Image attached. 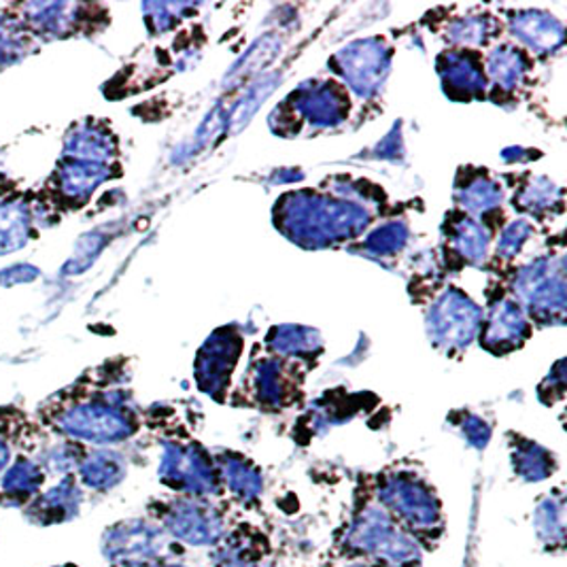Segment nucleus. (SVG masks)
<instances>
[{"label":"nucleus","instance_id":"obj_1","mask_svg":"<svg viewBox=\"0 0 567 567\" xmlns=\"http://www.w3.org/2000/svg\"><path fill=\"white\" fill-rule=\"evenodd\" d=\"M279 210L277 226L305 247H328L349 240V236L368 226V213L360 205L344 198L330 200L310 192L289 194Z\"/></svg>","mask_w":567,"mask_h":567},{"label":"nucleus","instance_id":"obj_2","mask_svg":"<svg viewBox=\"0 0 567 567\" xmlns=\"http://www.w3.org/2000/svg\"><path fill=\"white\" fill-rule=\"evenodd\" d=\"M53 425L66 439L101 446L124 442L136 432V419L120 393L71 404L53 414Z\"/></svg>","mask_w":567,"mask_h":567},{"label":"nucleus","instance_id":"obj_3","mask_svg":"<svg viewBox=\"0 0 567 567\" xmlns=\"http://www.w3.org/2000/svg\"><path fill=\"white\" fill-rule=\"evenodd\" d=\"M344 544L349 550L374 557L391 566H411L419 561L416 542L404 534L383 506H368L353 518Z\"/></svg>","mask_w":567,"mask_h":567},{"label":"nucleus","instance_id":"obj_4","mask_svg":"<svg viewBox=\"0 0 567 567\" xmlns=\"http://www.w3.org/2000/svg\"><path fill=\"white\" fill-rule=\"evenodd\" d=\"M171 550V536L162 529V525L130 518L115 523L104 532L101 540V553L111 566H136L164 561Z\"/></svg>","mask_w":567,"mask_h":567},{"label":"nucleus","instance_id":"obj_5","mask_svg":"<svg viewBox=\"0 0 567 567\" xmlns=\"http://www.w3.org/2000/svg\"><path fill=\"white\" fill-rule=\"evenodd\" d=\"M379 499L389 515L427 534L440 525V502L432 487L413 474H393L381 483Z\"/></svg>","mask_w":567,"mask_h":567},{"label":"nucleus","instance_id":"obj_6","mask_svg":"<svg viewBox=\"0 0 567 567\" xmlns=\"http://www.w3.org/2000/svg\"><path fill=\"white\" fill-rule=\"evenodd\" d=\"M159 478L171 489L189 497H205L219 487V474L200 444H166L159 462Z\"/></svg>","mask_w":567,"mask_h":567},{"label":"nucleus","instance_id":"obj_7","mask_svg":"<svg viewBox=\"0 0 567 567\" xmlns=\"http://www.w3.org/2000/svg\"><path fill=\"white\" fill-rule=\"evenodd\" d=\"M483 326V312L460 289H449L430 310V338L446 353L465 349Z\"/></svg>","mask_w":567,"mask_h":567},{"label":"nucleus","instance_id":"obj_8","mask_svg":"<svg viewBox=\"0 0 567 567\" xmlns=\"http://www.w3.org/2000/svg\"><path fill=\"white\" fill-rule=\"evenodd\" d=\"M516 296L532 315L544 319H564L566 284L564 261L542 258L529 264L516 279Z\"/></svg>","mask_w":567,"mask_h":567},{"label":"nucleus","instance_id":"obj_9","mask_svg":"<svg viewBox=\"0 0 567 567\" xmlns=\"http://www.w3.org/2000/svg\"><path fill=\"white\" fill-rule=\"evenodd\" d=\"M162 529L189 546H213L226 536L221 513L196 497H181L162 511Z\"/></svg>","mask_w":567,"mask_h":567},{"label":"nucleus","instance_id":"obj_10","mask_svg":"<svg viewBox=\"0 0 567 567\" xmlns=\"http://www.w3.org/2000/svg\"><path fill=\"white\" fill-rule=\"evenodd\" d=\"M332 62L360 96H372L388 75L389 50L381 39H368L336 53Z\"/></svg>","mask_w":567,"mask_h":567},{"label":"nucleus","instance_id":"obj_11","mask_svg":"<svg viewBox=\"0 0 567 567\" xmlns=\"http://www.w3.org/2000/svg\"><path fill=\"white\" fill-rule=\"evenodd\" d=\"M289 109L293 111V117L300 115L312 126L330 128L344 122L349 113V99L344 90L338 87V83H307L305 87L293 92Z\"/></svg>","mask_w":567,"mask_h":567},{"label":"nucleus","instance_id":"obj_12","mask_svg":"<svg viewBox=\"0 0 567 567\" xmlns=\"http://www.w3.org/2000/svg\"><path fill=\"white\" fill-rule=\"evenodd\" d=\"M238 353H240V338L234 336L230 330H221L208 340L196 361L198 385L205 393L219 395L226 391Z\"/></svg>","mask_w":567,"mask_h":567},{"label":"nucleus","instance_id":"obj_13","mask_svg":"<svg viewBox=\"0 0 567 567\" xmlns=\"http://www.w3.org/2000/svg\"><path fill=\"white\" fill-rule=\"evenodd\" d=\"M81 504L83 491L79 487V481L73 474H66L52 489L39 493V497L24 508V516L28 523L37 527H52L78 518Z\"/></svg>","mask_w":567,"mask_h":567},{"label":"nucleus","instance_id":"obj_14","mask_svg":"<svg viewBox=\"0 0 567 567\" xmlns=\"http://www.w3.org/2000/svg\"><path fill=\"white\" fill-rule=\"evenodd\" d=\"M439 73L444 90L455 101L483 99L485 94V71L483 62L474 52L453 50L439 58Z\"/></svg>","mask_w":567,"mask_h":567},{"label":"nucleus","instance_id":"obj_15","mask_svg":"<svg viewBox=\"0 0 567 567\" xmlns=\"http://www.w3.org/2000/svg\"><path fill=\"white\" fill-rule=\"evenodd\" d=\"M529 336V323L518 302L502 300L491 309L489 319L481 326V344L495 353L504 355L518 349Z\"/></svg>","mask_w":567,"mask_h":567},{"label":"nucleus","instance_id":"obj_16","mask_svg":"<svg viewBox=\"0 0 567 567\" xmlns=\"http://www.w3.org/2000/svg\"><path fill=\"white\" fill-rule=\"evenodd\" d=\"M45 470L39 462L24 455L16 457L13 464L0 474V506L2 508H27L45 485Z\"/></svg>","mask_w":567,"mask_h":567},{"label":"nucleus","instance_id":"obj_17","mask_svg":"<svg viewBox=\"0 0 567 567\" xmlns=\"http://www.w3.org/2000/svg\"><path fill=\"white\" fill-rule=\"evenodd\" d=\"M78 474L79 485L85 489L106 493L126 478V462L113 451H92L79 462Z\"/></svg>","mask_w":567,"mask_h":567},{"label":"nucleus","instance_id":"obj_18","mask_svg":"<svg viewBox=\"0 0 567 567\" xmlns=\"http://www.w3.org/2000/svg\"><path fill=\"white\" fill-rule=\"evenodd\" d=\"M106 177V164H92L66 157V162L55 173V189L66 203H81L87 200L96 185H101Z\"/></svg>","mask_w":567,"mask_h":567},{"label":"nucleus","instance_id":"obj_19","mask_svg":"<svg viewBox=\"0 0 567 567\" xmlns=\"http://www.w3.org/2000/svg\"><path fill=\"white\" fill-rule=\"evenodd\" d=\"M513 32L536 52H553L564 43V27L542 11H520L513 18Z\"/></svg>","mask_w":567,"mask_h":567},{"label":"nucleus","instance_id":"obj_20","mask_svg":"<svg viewBox=\"0 0 567 567\" xmlns=\"http://www.w3.org/2000/svg\"><path fill=\"white\" fill-rule=\"evenodd\" d=\"M115 152L113 136L101 124H79L66 138V154L69 159L92 162V164H106L109 157Z\"/></svg>","mask_w":567,"mask_h":567},{"label":"nucleus","instance_id":"obj_21","mask_svg":"<svg viewBox=\"0 0 567 567\" xmlns=\"http://www.w3.org/2000/svg\"><path fill=\"white\" fill-rule=\"evenodd\" d=\"M219 478L226 483V487L230 489L236 499H240L243 504H251L259 497V493L264 489V481H261V472L256 465L243 457L236 455H226L219 462Z\"/></svg>","mask_w":567,"mask_h":567},{"label":"nucleus","instance_id":"obj_22","mask_svg":"<svg viewBox=\"0 0 567 567\" xmlns=\"http://www.w3.org/2000/svg\"><path fill=\"white\" fill-rule=\"evenodd\" d=\"M449 243L455 256L464 259L465 264H481L487 258V249H489L487 230L465 215H460L457 221L449 224Z\"/></svg>","mask_w":567,"mask_h":567},{"label":"nucleus","instance_id":"obj_23","mask_svg":"<svg viewBox=\"0 0 567 567\" xmlns=\"http://www.w3.org/2000/svg\"><path fill=\"white\" fill-rule=\"evenodd\" d=\"M532 69L529 55L515 45H502L489 55V75L502 90L518 87Z\"/></svg>","mask_w":567,"mask_h":567},{"label":"nucleus","instance_id":"obj_24","mask_svg":"<svg viewBox=\"0 0 567 567\" xmlns=\"http://www.w3.org/2000/svg\"><path fill=\"white\" fill-rule=\"evenodd\" d=\"M515 472L527 483H540L555 472L553 455L532 440H518L513 446Z\"/></svg>","mask_w":567,"mask_h":567},{"label":"nucleus","instance_id":"obj_25","mask_svg":"<svg viewBox=\"0 0 567 567\" xmlns=\"http://www.w3.org/2000/svg\"><path fill=\"white\" fill-rule=\"evenodd\" d=\"M457 200L472 213H489L502 200V189L487 173L467 175L465 183H457Z\"/></svg>","mask_w":567,"mask_h":567},{"label":"nucleus","instance_id":"obj_26","mask_svg":"<svg viewBox=\"0 0 567 567\" xmlns=\"http://www.w3.org/2000/svg\"><path fill=\"white\" fill-rule=\"evenodd\" d=\"M32 234L30 210L22 203H4L0 207V254L22 249Z\"/></svg>","mask_w":567,"mask_h":567},{"label":"nucleus","instance_id":"obj_27","mask_svg":"<svg viewBox=\"0 0 567 567\" xmlns=\"http://www.w3.org/2000/svg\"><path fill=\"white\" fill-rule=\"evenodd\" d=\"M254 385L259 402H264L266 406H281L285 398L289 395L287 379L277 361L266 360L259 363L258 372L254 374Z\"/></svg>","mask_w":567,"mask_h":567},{"label":"nucleus","instance_id":"obj_28","mask_svg":"<svg viewBox=\"0 0 567 567\" xmlns=\"http://www.w3.org/2000/svg\"><path fill=\"white\" fill-rule=\"evenodd\" d=\"M536 532L538 538L550 546H564L566 527H564V499L548 497L536 511Z\"/></svg>","mask_w":567,"mask_h":567},{"label":"nucleus","instance_id":"obj_29","mask_svg":"<svg viewBox=\"0 0 567 567\" xmlns=\"http://www.w3.org/2000/svg\"><path fill=\"white\" fill-rule=\"evenodd\" d=\"M270 344L285 355H312L319 351V336L307 328H277L270 336Z\"/></svg>","mask_w":567,"mask_h":567},{"label":"nucleus","instance_id":"obj_30","mask_svg":"<svg viewBox=\"0 0 567 567\" xmlns=\"http://www.w3.org/2000/svg\"><path fill=\"white\" fill-rule=\"evenodd\" d=\"M559 198H561V194L557 192V187L550 181L536 179L532 181L527 187H523V192L518 196V207L538 215L542 210L553 208L555 203L559 205Z\"/></svg>","mask_w":567,"mask_h":567},{"label":"nucleus","instance_id":"obj_31","mask_svg":"<svg viewBox=\"0 0 567 567\" xmlns=\"http://www.w3.org/2000/svg\"><path fill=\"white\" fill-rule=\"evenodd\" d=\"M493 20L491 16H470L451 28V37L462 45H485L489 41Z\"/></svg>","mask_w":567,"mask_h":567},{"label":"nucleus","instance_id":"obj_32","mask_svg":"<svg viewBox=\"0 0 567 567\" xmlns=\"http://www.w3.org/2000/svg\"><path fill=\"white\" fill-rule=\"evenodd\" d=\"M406 243V228L402 224H388L379 228L377 233L370 234L365 240V249L374 256H385V254H395L404 247Z\"/></svg>","mask_w":567,"mask_h":567},{"label":"nucleus","instance_id":"obj_33","mask_svg":"<svg viewBox=\"0 0 567 567\" xmlns=\"http://www.w3.org/2000/svg\"><path fill=\"white\" fill-rule=\"evenodd\" d=\"M529 234H532V226H529L525 219L511 224V226L504 230V234H502L497 254H502V258H513L515 254L520 251V247L525 245V240H527Z\"/></svg>","mask_w":567,"mask_h":567},{"label":"nucleus","instance_id":"obj_34","mask_svg":"<svg viewBox=\"0 0 567 567\" xmlns=\"http://www.w3.org/2000/svg\"><path fill=\"white\" fill-rule=\"evenodd\" d=\"M457 427L462 430L464 439L474 444V446H485L491 439V427L476 414H464V421L457 423Z\"/></svg>","mask_w":567,"mask_h":567},{"label":"nucleus","instance_id":"obj_35","mask_svg":"<svg viewBox=\"0 0 567 567\" xmlns=\"http://www.w3.org/2000/svg\"><path fill=\"white\" fill-rule=\"evenodd\" d=\"M221 567H275L270 566V564H259V561H254V559H249V557H230L226 564Z\"/></svg>","mask_w":567,"mask_h":567},{"label":"nucleus","instance_id":"obj_36","mask_svg":"<svg viewBox=\"0 0 567 567\" xmlns=\"http://www.w3.org/2000/svg\"><path fill=\"white\" fill-rule=\"evenodd\" d=\"M11 464V446L9 442L0 436V474Z\"/></svg>","mask_w":567,"mask_h":567},{"label":"nucleus","instance_id":"obj_37","mask_svg":"<svg viewBox=\"0 0 567 567\" xmlns=\"http://www.w3.org/2000/svg\"><path fill=\"white\" fill-rule=\"evenodd\" d=\"M111 567H185L181 564H166V561H152V564H136V566H111Z\"/></svg>","mask_w":567,"mask_h":567},{"label":"nucleus","instance_id":"obj_38","mask_svg":"<svg viewBox=\"0 0 567 567\" xmlns=\"http://www.w3.org/2000/svg\"><path fill=\"white\" fill-rule=\"evenodd\" d=\"M55 567H78L75 564H64V566H55Z\"/></svg>","mask_w":567,"mask_h":567},{"label":"nucleus","instance_id":"obj_39","mask_svg":"<svg viewBox=\"0 0 567 567\" xmlns=\"http://www.w3.org/2000/svg\"><path fill=\"white\" fill-rule=\"evenodd\" d=\"M347 567H374V566H363V564H355V566H347Z\"/></svg>","mask_w":567,"mask_h":567}]
</instances>
